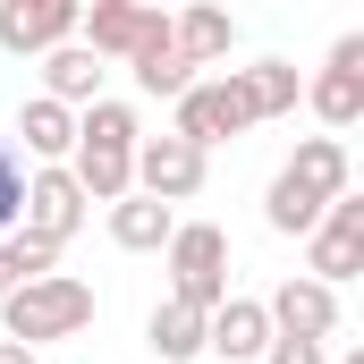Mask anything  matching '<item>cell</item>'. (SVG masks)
<instances>
[{"mask_svg":"<svg viewBox=\"0 0 364 364\" xmlns=\"http://www.w3.org/2000/svg\"><path fill=\"white\" fill-rule=\"evenodd\" d=\"M136 144H144V127H136L127 102H93V110H77L68 178L85 186V203H119V195H136Z\"/></svg>","mask_w":364,"mask_h":364,"instance_id":"1","label":"cell"},{"mask_svg":"<svg viewBox=\"0 0 364 364\" xmlns=\"http://www.w3.org/2000/svg\"><path fill=\"white\" fill-rule=\"evenodd\" d=\"M0 322H9V339L17 348H51V339H77V331H93V288L85 279H68V272H51V279H26V288H9L0 296Z\"/></svg>","mask_w":364,"mask_h":364,"instance_id":"2","label":"cell"},{"mask_svg":"<svg viewBox=\"0 0 364 364\" xmlns=\"http://www.w3.org/2000/svg\"><path fill=\"white\" fill-rule=\"evenodd\" d=\"M170 305H186V314H220L229 305V237L212 220L170 229Z\"/></svg>","mask_w":364,"mask_h":364,"instance_id":"3","label":"cell"},{"mask_svg":"<svg viewBox=\"0 0 364 364\" xmlns=\"http://www.w3.org/2000/svg\"><path fill=\"white\" fill-rule=\"evenodd\" d=\"M255 127V102H246V85H237V68L229 77H212V85H195V93H178V144H195V153H212L220 136H246Z\"/></svg>","mask_w":364,"mask_h":364,"instance_id":"4","label":"cell"},{"mask_svg":"<svg viewBox=\"0 0 364 364\" xmlns=\"http://www.w3.org/2000/svg\"><path fill=\"white\" fill-rule=\"evenodd\" d=\"M356 272H364V203L339 195V203L314 220V237H305V279L339 288V279H356Z\"/></svg>","mask_w":364,"mask_h":364,"instance_id":"5","label":"cell"},{"mask_svg":"<svg viewBox=\"0 0 364 364\" xmlns=\"http://www.w3.org/2000/svg\"><path fill=\"white\" fill-rule=\"evenodd\" d=\"M17 229H34L43 246H68V237L85 229V186L68 178V170H26V212H17Z\"/></svg>","mask_w":364,"mask_h":364,"instance_id":"6","label":"cell"},{"mask_svg":"<svg viewBox=\"0 0 364 364\" xmlns=\"http://www.w3.org/2000/svg\"><path fill=\"white\" fill-rule=\"evenodd\" d=\"M136 195H153V203L178 212L186 195H203V153L178 144V136H144L136 144Z\"/></svg>","mask_w":364,"mask_h":364,"instance_id":"7","label":"cell"},{"mask_svg":"<svg viewBox=\"0 0 364 364\" xmlns=\"http://www.w3.org/2000/svg\"><path fill=\"white\" fill-rule=\"evenodd\" d=\"M305 102H314L322 127H356L364 119V34H339L331 43V68L305 85Z\"/></svg>","mask_w":364,"mask_h":364,"instance_id":"8","label":"cell"},{"mask_svg":"<svg viewBox=\"0 0 364 364\" xmlns=\"http://www.w3.org/2000/svg\"><path fill=\"white\" fill-rule=\"evenodd\" d=\"M263 314H272L279 339H331L339 331V288H322V279H279L272 296H263Z\"/></svg>","mask_w":364,"mask_h":364,"instance_id":"9","label":"cell"},{"mask_svg":"<svg viewBox=\"0 0 364 364\" xmlns=\"http://www.w3.org/2000/svg\"><path fill=\"white\" fill-rule=\"evenodd\" d=\"M77 0H0V51H60L77 43Z\"/></svg>","mask_w":364,"mask_h":364,"instance_id":"10","label":"cell"},{"mask_svg":"<svg viewBox=\"0 0 364 364\" xmlns=\"http://www.w3.org/2000/svg\"><path fill=\"white\" fill-rule=\"evenodd\" d=\"M161 26V9H144V0H93L85 17H77V43H85L93 60H136V43Z\"/></svg>","mask_w":364,"mask_h":364,"instance_id":"11","label":"cell"},{"mask_svg":"<svg viewBox=\"0 0 364 364\" xmlns=\"http://www.w3.org/2000/svg\"><path fill=\"white\" fill-rule=\"evenodd\" d=\"M203 348L229 364H255L272 348V314H263V296H229L220 314H203Z\"/></svg>","mask_w":364,"mask_h":364,"instance_id":"12","label":"cell"},{"mask_svg":"<svg viewBox=\"0 0 364 364\" xmlns=\"http://www.w3.org/2000/svg\"><path fill=\"white\" fill-rule=\"evenodd\" d=\"M127 68H136V85L153 93V102H178V93H195V68H186V51H178V34H170V17H161L144 43H136V60H127Z\"/></svg>","mask_w":364,"mask_h":364,"instance_id":"13","label":"cell"},{"mask_svg":"<svg viewBox=\"0 0 364 364\" xmlns=\"http://www.w3.org/2000/svg\"><path fill=\"white\" fill-rule=\"evenodd\" d=\"M43 102H60V110H93L102 102V60H93L85 43L43 51Z\"/></svg>","mask_w":364,"mask_h":364,"instance_id":"14","label":"cell"},{"mask_svg":"<svg viewBox=\"0 0 364 364\" xmlns=\"http://www.w3.org/2000/svg\"><path fill=\"white\" fill-rule=\"evenodd\" d=\"M17 136H26V153L43 161V170H68V153H77V110H60V102H26L17 110Z\"/></svg>","mask_w":364,"mask_h":364,"instance_id":"15","label":"cell"},{"mask_svg":"<svg viewBox=\"0 0 364 364\" xmlns=\"http://www.w3.org/2000/svg\"><path fill=\"white\" fill-rule=\"evenodd\" d=\"M170 229H178V212L153 203V195H119L110 203V246H127V255H161Z\"/></svg>","mask_w":364,"mask_h":364,"instance_id":"16","label":"cell"},{"mask_svg":"<svg viewBox=\"0 0 364 364\" xmlns=\"http://www.w3.org/2000/svg\"><path fill=\"white\" fill-rule=\"evenodd\" d=\"M279 178H296L314 203H339V195H348V144H339V136H305Z\"/></svg>","mask_w":364,"mask_h":364,"instance_id":"17","label":"cell"},{"mask_svg":"<svg viewBox=\"0 0 364 364\" xmlns=\"http://www.w3.org/2000/svg\"><path fill=\"white\" fill-rule=\"evenodd\" d=\"M170 34H178L186 68H212V60H229V43H237V17H220V9H186V17H170Z\"/></svg>","mask_w":364,"mask_h":364,"instance_id":"18","label":"cell"},{"mask_svg":"<svg viewBox=\"0 0 364 364\" xmlns=\"http://www.w3.org/2000/svg\"><path fill=\"white\" fill-rule=\"evenodd\" d=\"M144 339H153V356L161 364H195L203 356V314H186V305H153V322H144Z\"/></svg>","mask_w":364,"mask_h":364,"instance_id":"19","label":"cell"},{"mask_svg":"<svg viewBox=\"0 0 364 364\" xmlns=\"http://www.w3.org/2000/svg\"><path fill=\"white\" fill-rule=\"evenodd\" d=\"M237 85H246V102H255V119H288L296 93H305V77H296L288 60H255V68H237Z\"/></svg>","mask_w":364,"mask_h":364,"instance_id":"20","label":"cell"},{"mask_svg":"<svg viewBox=\"0 0 364 364\" xmlns=\"http://www.w3.org/2000/svg\"><path fill=\"white\" fill-rule=\"evenodd\" d=\"M0 263H9V279H17V288H26V279H51V272H60V246H43L34 229H9Z\"/></svg>","mask_w":364,"mask_h":364,"instance_id":"21","label":"cell"},{"mask_svg":"<svg viewBox=\"0 0 364 364\" xmlns=\"http://www.w3.org/2000/svg\"><path fill=\"white\" fill-rule=\"evenodd\" d=\"M17 212H26V161L17 144H0V229H17Z\"/></svg>","mask_w":364,"mask_h":364,"instance_id":"22","label":"cell"},{"mask_svg":"<svg viewBox=\"0 0 364 364\" xmlns=\"http://www.w3.org/2000/svg\"><path fill=\"white\" fill-rule=\"evenodd\" d=\"M263 364H331V348H322V339H279V331H272Z\"/></svg>","mask_w":364,"mask_h":364,"instance_id":"23","label":"cell"},{"mask_svg":"<svg viewBox=\"0 0 364 364\" xmlns=\"http://www.w3.org/2000/svg\"><path fill=\"white\" fill-rule=\"evenodd\" d=\"M0 364H43L34 348H17V339H0Z\"/></svg>","mask_w":364,"mask_h":364,"instance_id":"24","label":"cell"},{"mask_svg":"<svg viewBox=\"0 0 364 364\" xmlns=\"http://www.w3.org/2000/svg\"><path fill=\"white\" fill-rule=\"evenodd\" d=\"M9 288H17V279H9V263H0V296H9Z\"/></svg>","mask_w":364,"mask_h":364,"instance_id":"25","label":"cell"},{"mask_svg":"<svg viewBox=\"0 0 364 364\" xmlns=\"http://www.w3.org/2000/svg\"><path fill=\"white\" fill-rule=\"evenodd\" d=\"M339 364H364V356H339Z\"/></svg>","mask_w":364,"mask_h":364,"instance_id":"26","label":"cell"}]
</instances>
